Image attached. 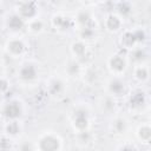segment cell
Segmentation results:
<instances>
[{
  "label": "cell",
  "instance_id": "6da1fadb",
  "mask_svg": "<svg viewBox=\"0 0 151 151\" xmlns=\"http://www.w3.org/2000/svg\"><path fill=\"white\" fill-rule=\"evenodd\" d=\"M71 124L77 132L87 131L90 126V111L86 106L79 105L73 109L71 114Z\"/></svg>",
  "mask_w": 151,
  "mask_h": 151
},
{
  "label": "cell",
  "instance_id": "7a4b0ae2",
  "mask_svg": "<svg viewBox=\"0 0 151 151\" xmlns=\"http://www.w3.org/2000/svg\"><path fill=\"white\" fill-rule=\"evenodd\" d=\"M60 147L61 140L53 132H46L37 140V151H59Z\"/></svg>",
  "mask_w": 151,
  "mask_h": 151
},
{
  "label": "cell",
  "instance_id": "3957f363",
  "mask_svg": "<svg viewBox=\"0 0 151 151\" xmlns=\"http://www.w3.org/2000/svg\"><path fill=\"white\" fill-rule=\"evenodd\" d=\"M38 5L33 1H21L17 5L15 13L25 21L28 22L35 18H38Z\"/></svg>",
  "mask_w": 151,
  "mask_h": 151
},
{
  "label": "cell",
  "instance_id": "277c9868",
  "mask_svg": "<svg viewBox=\"0 0 151 151\" xmlns=\"http://www.w3.org/2000/svg\"><path fill=\"white\" fill-rule=\"evenodd\" d=\"M39 76L38 66L32 61H25L18 70V78L24 83H32Z\"/></svg>",
  "mask_w": 151,
  "mask_h": 151
},
{
  "label": "cell",
  "instance_id": "5b68a950",
  "mask_svg": "<svg viewBox=\"0 0 151 151\" xmlns=\"http://www.w3.org/2000/svg\"><path fill=\"white\" fill-rule=\"evenodd\" d=\"M2 114L7 120H18L22 114V105L19 100L11 99L2 106Z\"/></svg>",
  "mask_w": 151,
  "mask_h": 151
},
{
  "label": "cell",
  "instance_id": "8992f818",
  "mask_svg": "<svg viewBox=\"0 0 151 151\" xmlns=\"http://www.w3.org/2000/svg\"><path fill=\"white\" fill-rule=\"evenodd\" d=\"M126 83L120 77H113L107 83V91L111 97H120L126 93Z\"/></svg>",
  "mask_w": 151,
  "mask_h": 151
},
{
  "label": "cell",
  "instance_id": "52a82bcc",
  "mask_svg": "<svg viewBox=\"0 0 151 151\" xmlns=\"http://www.w3.org/2000/svg\"><path fill=\"white\" fill-rule=\"evenodd\" d=\"M109 68L110 71L116 76V77H119L125 70H126V66H127V63H126V59L122 55V54H113L110 59H109Z\"/></svg>",
  "mask_w": 151,
  "mask_h": 151
},
{
  "label": "cell",
  "instance_id": "ba28073f",
  "mask_svg": "<svg viewBox=\"0 0 151 151\" xmlns=\"http://www.w3.org/2000/svg\"><path fill=\"white\" fill-rule=\"evenodd\" d=\"M6 51L11 57H20L26 51V45L20 38H12L6 42Z\"/></svg>",
  "mask_w": 151,
  "mask_h": 151
},
{
  "label": "cell",
  "instance_id": "9c48e42d",
  "mask_svg": "<svg viewBox=\"0 0 151 151\" xmlns=\"http://www.w3.org/2000/svg\"><path fill=\"white\" fill-rule=\"evenodd\" d=\"M51 22H52L53 27L55 29L60 31V32L68 31L74 24V21L70 17H67L65 14H60V13L59 14H54L52 17V19H51Z\"/></svg>",
  "mask_w": 151,
  "mask_h": 151
},
{
  "label": "cell",
  "instance_id": "30bf717a",
  "mask_svg": "<svg viewBox=\"0 0 151 151\" xmlns=\"http://www.w3.org/2000/svg\"><path fill=\"white\" fill-rule=\"evenodd\" d=\"M6 26L7 28L13 32V33H18L20 31H22L25 27H26V22L17 14V13H13L11 15H8L7 20H6Z\"/></svg>",
  "mask_w": 151,
  "mask_h": 151
},
{
  "label": "cell",
  "instance_id": "8fae6325",
  "mask_svg": "<svg viewBox=\"0 0 151 151\" xmlns=\"http://www.w3.org/2000/svg\"><path fill=\"white\" fill-rule=\"evenodd\" d=\"M104 26L110 32H117L123 26V20L116 13H109L104 20Z\"/></svg>",
  "mask_w": 151,
  "mask_h": 151
},
{
  "label": "cell",
  "instance_id": "7c38bea8",
  "mask_svg": "<svg viewBox=\"0 0 151 151\" xmlns=\"http://www.w3.org/2000/svg\"><path fill=\"white\" fill-rule=\"evenodd\" d=\"M65 83L60 78H52L47 83V91L51 96H61L65 92Z\"/></svg>",
  "mask_w": 151,
  "mask_h": 151
},
{
  "label": "cell",
  "instance_id": "4fadbf2b",
  "mask_svg": "<svg viewBox=\"0 0 151 151\" xmlns=\"http://www.w3.org/2000/svg\"><path fill=\"white\" fill-rule=\"evenodd\" d=\"M74 22L79 27H86V26H93V18L92 14L87 9H80L78 11Z\"/></svg>",
  "mask_w": 151,
  "mask_h": 151
},
{
  "label": "cell",
  "instance_id": "5bb4252c",
  "mask_svg": "<svg viewBox=\"0 0 151 151\" xmlns=\"http://www.w3.org/2000/svg\"><path fill=\"white\" fill-rule=\"evenodd\" d=\"M146 103V97L145 93L140 90H137L131 93L130 96V106L134 110H140Z\"/></svg>",
  "mask_w": 151,
  "mask_h": 151
},
{
  "label": "cell",
  "instance_id": "9a60e30c",
  "mask_svg": "<svg viewBox=\"0 0 151 151\" xmlns=\"http://www.w3.org/2000/svg\"><path fill=\"white\" fill-rule=\"evenodd\" d=\"M116 14L123 20L127 17H130L132 14V9H133V6L131 2L129 1H119L116 4Z\"/></svg>",
  "mask_w": 151,
  "mask_h": 151
},
{
  "label": "cell",
  "instance_id": "2e32d148",
  "mask_svg": "<svg viewBox=\"0 0 151 151\" xmlns=\"http://www.w3.org/2000/svg\"><path fill=\"white\" fill-rule=\"evenodd\" d=\"M120 44H122V46L124 48H127V50H132L133 47H136V45L138 42L136 40L133 29L132 31H125L122 34V37H120Z\"/></svg>",
  "mask_w": 151,
  "mask_h": 151
},
{
  "label": "cell",
  "instance_id": "e0dca14e",
  "mask_svg": "<svg viewBox=\"0 0 151 151\" xmlns=\"http://www.w3.org/2000/svg\"><path fill=\"white\" fill-rule=\"evenodd\" d=\"M71 52L74 57V59H81L86 55V52H87V46L85 44V41H81V40H77L74 41L72 45H71Z\"/></svg>",
  "mask_w": 151,
  "mask_h": 151
},
{
  "label": "cell",
  "instance_id": "ac0fdd59",
  "mask_svg": "<svg viewBox=\"0 0 151 151\" xmlns=\"http://www.w3.org/2000/svg\"><path fill=\"white\" fill-rule=\"evenodd\" d=\"M130 59L137 64V65H140L143 64V61L146 59V52L144 51V48L139 47V46H136L133 47L132 50H130Z\"/></svg>",
  "mask_w": 151,
  "mask_h": 151
},
{
  "label": "cell",
  "instance_id": "d6986e66",
  "mask_svg": "<svg viewBox=\"0 0 151 151\" xmlns=\"http://www.w3.org/2000/svg\"><path fill=\"white\" fill-rule=\"evenodd\" d=\"M21 131L19 120H7L5 125V133L7 137H17Z\"/></svg>",
  "mask_w": 151,
  "mask_h": 151
},
{
  "label": "cell",
  "instance_id": "ffe728a7",
  "mask_svg": "<svg viewBox=\"0 0 151 151\" xmlns=\"http://www.w3.org/2000/svg\"><path fill=\"white\" fill-rule=\"evenodd\" d=\"M127 120L124 118V117H116L112 123H111V127H112V131H114V133H124L126 130H127Z\"/></svg>",
  "mask_w": 151,
  "mask_h": 151
},
{
  "label": "cell",
  "instance_id": "44dd1931",
  "mask_svg": "<svg viewBox=\"0 0 151 151\" xmlns=\"http://www.w3.org/2000/svg\"><path fill=\"white\" fill-rule=\"evenodd\" d=\"M79 40L85 41V40H91L96 35V29L93 26H86V27H79Z\"/></svg>",
  "mask_w": 151,
  "mask_h": 151
},
{
  "label": "cell",
  "instance_id": "7402d4cb",
  "mask_svg": "<svg viewBox=\"0 0 151 151\" xmlns=\"http://www.w3.org/2000/svg\"><path fill=\"white\" fill-rule=\"evenodd\" d=\"M137 136L142 142L147 143L151 138V127L149 124H142L137 130Z\"/></svg>",
  "mask_w": 151,
  "mask_h": 151
},
{
  "label": "cell",
  "instance_id": "603a6c76",
  "mask_svg": "<svg viewBox=\"0 0 151 151\" xmlns=\"http://www.w3.org/2000/svg\"><path fill=\"white\" fill-rule=\"evenodd\" d=\"M26 28H27V31H29L31 33L37 34V33H40V32L44 29V22H42L40 19L35 18V19H33V20L26 22Z\"/></svg>",
  "mask_w": 151,
  "mask_h": 151
},
{
  "label": "cell",
  "instance_id": "cb8c5ba5",
  "mask_svg": "<svg viewBox=\"0 0 151 151\" xmlns=\"http://www.w3.org/2000/svg\"><path fill=\"white\" fill-rule=\"evenodd\" d=\"M133 73H134V78L137 80H139V81H145L149 78V68L143 64L137 65L134 67Z\"/></svg>",
  "mask_w": 151,
  "mask_h": 151
},
{
  "label": "cell",
  "instance_id": "d4e9b609",
  "mask_svg": "<svg viewBox=\"0 0 151 151\" xmlns=\"http://www.w3.org/2000/svg\"><path fill=\"white\" fill-rule=\"evenodd\" d=\"M66 71H67V73L71 77H76L77 74H79V72H80V64H79V61L76 60V59L71 60L67 64V66H66Z\"/></svg>",
  "mask_w": 151,
  "mask_h": 151
},
{
  "label": "cell",
  "instance_id": "484cf974",
  "mask_svg": "<svg viewBox=\"0 0 151 151\" xmlns=\"http://www.w3.org/2000/svg\"><path fill=\"white\" fill-rule=\"evenodd\" d=\"M103 105H104L105 111H112V110L114 109V106H116V101H114L113 97L110 96V97H106V98L104 99Z\"/></svg>",
  "mask_w": 151,
  "mask_h": 151
},
{
  "label": "cell",
  "instance_id": "4316f807",
  "mask_svg": "<svg viewBox=\"0 0 151 151\" xmlns=\"http://www.w3.org/2000/svg\"><path fill=\"white\" fill-rule=\"evenodd\" d=\"M9 81L4 78V77H0V93H6L8 90H9Z\"/></svg>",
  "mask_w": 151,
  "mask_h": 151
},
{
  "label": "cell",
  "instance_id": "83f0119b",
  "mask_svg": "<svg viewBox=\"0 0 151 151\" xmlns=\"http://www.w3.org/2000/svg\"><path fill=\"white\" fill-rule=\"evenodd\" d=\"M8 143H9V139H8V138H2V139L0 140V151H9L11 145L5 146V145H7Z\"/></svg>",
  "mask_w": 151,
  "mask_h": 151
},
{
  "label": "cell",
  "instance_id": "f1b7e54d",
  "mask_svg": "<svg viewBox=\"0 0 151 151\" xmlns=\"http://www.w3.org/2000/svg\"><path fill=\"white\" fill-rule=\"evenodd\" d=\"M117 151H137V150H136V147H134L133 145H131V144H124V145H122Z\"/></svg>",
  "mask_w": 151,
  "mask_h": 151
},
{
  "label": "cell",
  "instance_id": "f546056e",
  "mask_svg": "<svg viewBox=\"0 0 151 151\" xmlns=\"http://www.w3.org/2000/svg\"><path fill=\"white\" fill-rule=\"evenodd\" d=\"M20 151H33V147L29 146L27 143H24V144L20 146Z\"/></svg>",
  "mask_w": 151,
  "mask_h": 151
}]
</instances>
